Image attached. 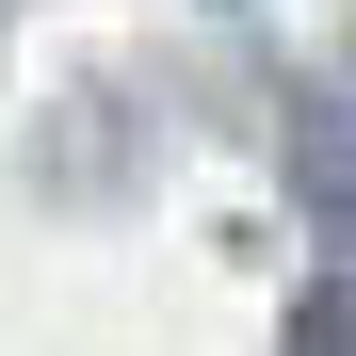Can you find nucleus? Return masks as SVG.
<instances>
[{"label": "nucleus", "mask_w": 356, "mask_h": 356, "mask_svg": "<svg viewBox=\"0 0 356 356\" xmlns=\"http://www.w3.org/2000/svg\"><path fill=\"white\" fill-rule=\"evenodd\" d=\"M291 195H308V227L356 243V81H308V97H291Z\"/></svg>", "instance_id": "nucleus-1"}, {"label": "nucleus", "mask_w": 356, "mask_h": 356, "mask_svg": "<svg viewBox=\"0 0 356 356\" xmlns=\"http://www.w3.org/2000/svg\"><path fill=\"white\" fill-rule=\"evenodd\" d=\"M275 356H356V275H324L308 308H291V340H275Z\"/></svg>", "instance_id": "nucleus-2"}]
</instances>
